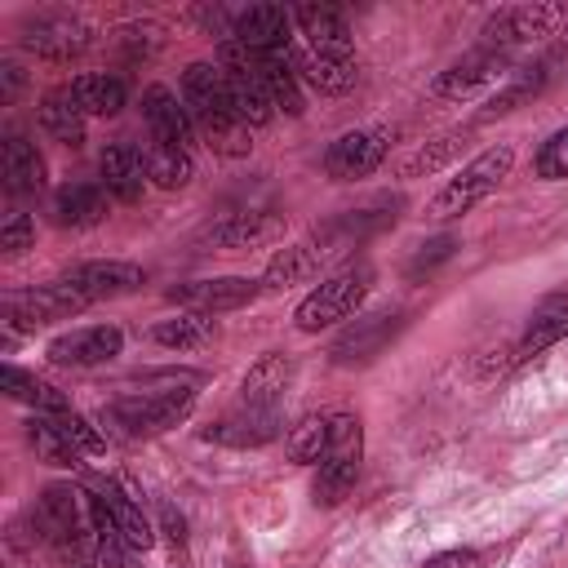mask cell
<instances>
[{"label": "cell", "instance_id": "cell-1", "mask_svg": "<svg viewBox=\"0 0 568 568\" xmlns=\"http://www.w3.org/2000/svg\"><path fill=\"white\" fill-rule=\"evenodd\" d=\"M195 386H200V373H155L142 390H124L106 404L102 413V426H111L115 435L124 439H151V435H164L173 430L178 422L191 417L195 408Z\"/></svg>", "mask_w": 568, "mask_h": 568}, {"label": "cell", "instance_id": "cell-2", "mask_svg": "<svg viewBox=\"0 0 568 568\" xmlns=\"http://www.w3.org/2000/svg\"><path fill=\"white\" fill-rule=\"evenodd\" d=\"M182 102H186V115L195 124V133L226 160H240L248 155L253 146V129L235 115L231 106V93H226V80H222V67L213 62H191L182 71Z\"/></svg>", "mask_w": 568, "mask_h": 568}, {"label": "cell", "instance_id": "cell-3", "mask_svg": "<svg viewBox=\"0 0 568 568\" xmlns=\"http://www.w3.org/2000/svg\"><path fill=\"white\" fill-rule=\"evenodd\" d=\"M359 462H364V426L355 413H328V448L315 466V506H337L351 497L359 484Z\"/></svg>", "mask_w": 568, "mask_h": 568}, {"label": "cell", "instance_id": "cell-4", "mask_svg": "<svg viewBox=\"0 0 568 568\" xmlns=\"http://www.w3.org/2000/svg\"><path fill=\"white\" fill-rule=\"evenodd\" d=\"M510 164H515V151H510L506 142L479 151L470 164H462L457 178H448V182L439 186V195L426 204V217H435V222H453V217L470 213L475 204H484V200L501 186V178L510 173Z\"/></svg>", "mask_w": 568, "mask_h": 568}, {"label": "cell", "instance_id": "cell-5", "mask_svg": "<svg viewBox=\"0 0 568 568\" xmlns=\"http://www.w3.org/2000/svg\"><path fill=\"white\" fill-rule=\"evenodd\" d=\"M368 288H373V271L368 266H346V271L328 275L324 284H315L302 297V306L293 311V324L302 333L333 328V324H342V320H351L359 311V302L368 297Z\"/></svg>", "mask_w": 568, "mask_h": 568}, {"label": "cell", "instance_id": "cell-6", "mask_svg": "<svg viewBox=\"0 0 568 568\" xmlns=\"http://www.w3.org/2000/svg\"><path fill=\"white\" fill-rule=\"evenodd\" d=\"M222 80H226V93H231L235 115H240L248 129H262V124L275 115L271 93H266V84H262V75H257L253 53H248L244 44H235L231 36L222 40Z\"/></svg>", "mask_w": 568, "mask_h": 568}, {"label": "cell", "instance_id": "cell-7", "mask_svg": "<svg viewBox=\"0 0 568 568\" xmlns=\"http://www.w3.org/2000/svg\"><path fill=\"white\" fill-rule=\"evenodd\" d=\"M89 302L67 284V280H53V284H40V288H27V293H13L4 297V320L13 333H31V328H44V324H58V320H71L80 315Z\"/></svg>", "mask_w": 568, "mask_h": 568}, {"label": "cell", "instance_id": "cell-8", "mask_svg": "<svg viewBox=\"0 0 568 568\" xmlns=\"http://www.w3.org/2000/svg\"><path fill=\"white\" fill-rule=\"evenodd\" d=\"M386 151H390V138H386L382 129H351V133H342L337 142H328V151H324V173H328L333 182L368 178V173L382 169Z\"/></svg>", "mask_w": 568, "mask_h": 568}, {"label": "cell", "instance_id": "cell-9", "mask_svg": "<svg viewBox=\"0 0 568 568\" xmlns=\"http://www.w3.org/2000/svg\"><path fill=\"white\" fill-rule=\"evenodd\" d=\"M124 346V333L115 324H84V328H71V333H58L44 355L62 368H93V364H106L115 359Z\"/></svg>", "mask_w": 568, "mask_h": 568}, {"label": "cell", "instance_id": "cell-10", "mask_svg": "<svg viewBox=\"0 0 568 568\" xmlns=\"http://www.w3.org/2000/svg\"><path fill=\"white\" fill-rule=\"evenodd\" d=\"M257 284L244 280V275H217V280H191V284H173L164 297L182 311H195V315H222V311H235L244 302H253Z\"/></svg>", "mask_w": 568, "mask_h": 568}, {"label": "cell", "instance_id": "cell-11", "mask_svg": "<svg viewBox=\"0 0 568 568\" xmlns=\"http://www.w3.org/2000/svg\"><path fill=\"white\" fill-rule=\"evenodd\" d=\"M288 27H293V9H284V4H248V9L235 13L231 40L244 44L253 58H262V53L288 49Z\"/></svg>", "mask_w": 568, "mask_h": 568}, {"label": "cell", "instance_id": "cell-12", "mask_svg": "<svg viewBox=\"0 0 568 568\" xmlns=\"http://www.w3.org/2000/svg\"><path fill=\"white\" fill-rule=\"evenodd\" d=\"M22 44L44 62H71L75 53H84L89 31H84V22L67 18V13H40V18H27Z\"/></svg>", "mask_w": 568, "mask_h": 568}, {"label": "cell", "instance_id": "cell-13", "mask_svg": "<svg viewBox=\"0 0 568 568\" xmlns=\"http://www.w3.org/2000/svg\"><path fill=\"white\" fill-rule=\"evenodd\" d=\"M142 120H146V129H151V142L191 151L195 124H191V115H186V102H182L169 84H151V89L142 93Z\"/></svg>", "mask_w": 568, "mask_h": 568}, {"label": "cell", "instance_id": "cell-14", "mask_svg": "<svg viewBox=\"0 0 568 568\" xmlns=\"http://www.w3.org/2000/svg\"><path fill=\"white\" fill-rule=\"evenodd\" d=\"M275 435H280V408H253V404L231 408L226 417H217L204 430V439L222 444V448H262Z\"/></svg>", "mask_w": 568, "mask_h": 568}, {"label": "cell", "instance_id": "cell-15", "mask_svg": "<svg viewBox=\"0 0 568 568\" xmlns=\"http://www.w3.org/2000/svg\"><path fill=\"white\" fill-rule=\"evenodd\" d=\"M98 173H102V191L115 195L120 204H138L146 178V151H138L133 142H106L98 155Z\"/></svg>", "mask_w": 568, "mask_h": 568}, {"label": "cell", "instance_id": "cell-16", "mask_svg": "<svg viewBox=\"0 0 568 568\" xmlns=\"http://www.w3.org/2000/svg\"><path fill=\"white\" fill-rule=\"evenodd\" d=\"M559 18H564L559 4H506V9H497V13L484 22V36H488L493 44H524V40L550 36Z\"/></svg>", "mask_w": 568, "mask_h": 568}, {"label": "cell", "instance_id": "cell-17", "mask_svg": "<svg viewBox=\"0 0 568 568\" xmlns=\"http://www.w3.org/2000/svg\"><path fill=\"white\" fill-rule=\"evenodd\" d=\"M84 302H102V297H124L142 284V266L133 262H80L62 275Z\"/></svg>", "mask_w": 568, "mask_h": 568}, {"label": "cell", "instance_id": "cell-18", "mask_svg": "<svg viewBox=\"0 0 568 568\" xmlns=\"http://www.w3.org/2000/svg\"><path fill=\"white\" fill-rule=\"evenodd\" d=\"M564 337H568V293H550V297H541V302L532 306L528 328H524V337H519V346H515V364H528V359L546 355V351L559 346Z\"/></svg>", "mask_w": 568, "mask_h": 568}, {"label": "cell", "instance_id": "cell-19", "mask_svg": "<svg viewBox=\"0 0 568 568\" xmlns=\"http://www.w3.org/2000/svg\"><path fill=\"white\" fill-rule=\"evenodd\" d=\"M293 22L315 53H351V27H346V13L337 4L306 0L293 9Z\"/></svg>", "mask_w": 568, "mask_h": 568}, {"label": "cell", "instance_id": "cell-20", "mask_svg": "<svg viewBox=\"0 0 568 568\" xmlns=\"http://www.w3.org/2000/svg\"><path fill=\"white\" fill-rule=\"evenodd\" d=\"M501 75H506L501 53L479 49V53L462 58L457 67H448V71H444V75L430 84V93H435V98H470V93H479L484 84H497Z\"/></svg>", "mask_w": 568, "mask_h": 568}, {"label": "cell", "instance_id": "cell-21", "mask_svg": "<svg viewBox=\"0 0 568 568\" xmlns=\"http://www.w3.org/2000/svg\"><path fill=\"white\" fill-rule=\"evenodd\" d=\"M293 382V359L280 355V351H266L240 382V404H253V408H280L284 390Z\"/></svg>", "mask_w": 568, "mask_h": 568}, {"label": "cell", "instance_id": "cell-22", "mask_svg": "<svg viewBox=\"0 0 568 568\" xmlns=\"http://www.w3.org/2000/svg\"><path fill=\"white\" fill-rule=\"evenodd\" d=\"M297 80H306L324 98H337V93L355 89L359 67H355V53H315V49H306L297 58Z\"/></svg>", "mask_w": 568, "mask_h": 568}, {"label": "cell", "instance_id": "cell-23", "mask_svg": "<svg viewBox=\"0 0 568 568\" xmlns=\"http://www.w3.org/2000/svg\"><path fill=\"white\" fill-rule=\"evenodd\" d=\"M102 217H106V191H102V182H62L53 191V222L58 226L84 231V226H98Z\"/></svg>", "mask_w": 568, "mask_h": 568}, {"label": "cell", "instance_id": "cell-24", "mask_svg": "<svg viewBox=\"0 0 568 568\" xmlns=\"http://www.w3.org/2000/svg\"><path fill=\"white\" fill-rule=\"evenodd\" d=\"M280 231L284 222L275 213H226L217 226L204 231V240L213 248H257V244H271Z\"/></svg>", "mask_w": 568, "mask_h": 568}, {"label": "cell", "instance_id": "cell-25", "mask_svg": "<svg viewBox=\"0 0 568 568\" xmlns=\"http://www.w3.org/2000/svg\"><path fill=\"white\" fill-rule=\"evenodd\" d=\"M0 173H4V191L9 195H36L44 186V160H40V151L22 133H9L4 138V146H0Z\"/></svg>", "mask_w": 568, "mask_h": 568}, {"label": "cell", "instance_id": "cell-26", "mask_svg": "<svg viewBox=\"0 0 568 568\" xmlns=\"http://www.w3.org/2000/svg\"><path fill=\"white\" fill-rule=\"evenodd\" d=\"M257 62V75L271 93V106L284 111V115H302V89H297V62L288 49H275V53H262L253 58Z\"/></svg>", "mask_w": 568, "mask_h": 568}, {"label": "cell", "instance_id": "cell-27", "mask_svg": "<svg viewBox=\"0 0 568 568\" xmlns=\"http://www.w3.org/2000/svg\"><path fill=\"white\" fill-rule=\"evenodd\" d=\"M84 120H89V115L75 106V98H71L67 84H58V89H49V93L40 98V129H44L53 142L80 146V142H84Z\"/></svg>", "mask_w": 568, "mask_h": 568}, {"label": "cell", "instance_id": "cell-28", "mask_svg": "<svg viewBox=\"0 0 568 568\" xmlns=\"http://www.w3.org/2000/svg\"><path fill=\"white\" fill-rule=\"evenodd\" d=\"M395 328H399L395 315H364V320H355V328H346V333L333 342V359H342V364L373 359V355L395 337Z\"/></svg>", "mask_w": 568, "mask_h": 568}, {"label": "cell", "instance_id": "cell-29", "mask_svg": "<svg viewBox=\"0 0 568 568\" xmlns=\"http://www.w3.org/2000/svg\"><path fill=\"white\" fill-rule=\"evenodd\" d=\"M320 262H324L320 244H288V248H280V253L271 257V266H266V275H262V288H266V293L293 288V284L311 280V275L320 271Z\"/></svg>", "mask_w": 568, "mask_h": 568}, {"label": "cell", "instance_id": "cell-30", "mask_svg": "<svg viewBox=\"0 0 568 568\" xmlns=\"http://www.w3.org/2000/svg\"><path fill=\"white\" fill-rule=\"evenodd\" d=\"M67 89H71V98H75V106L84 115H115L124 106V80L106 75V71H84Z\"/></svg>", "mask_w": 568, "mask_h": 568}, {"label": "cell", "instance_id": "cell-31", "mask_svg": "<svg viewBox=\"0 0 568 568\" xmlns=\"http://www.w3.org/2000/svg\"><path fill=\"white\" fill-rule=\"evenodd\" d=\"M0 386H4V395H9V399H18V404H31V408H36V413H44V417H53V413L71 408V404H67V395H62L58 386H49V382H40V377L22 373L18 364H4V373H0Z\"/></svg>", "mask_w": 568, "mask_h": 568}, {"label": "cell", "instance_id": "cell-32", "mask_svg": "<svg viewBox=\"0 0 568 568\" xmlns=\"http://www.w3.org/2000/svg\"><path fill=\"white\" fill-rule=\"evenodd\" d=\"M146 178H151L155 186H164V191H182V186L195 178V160H191V151L151 142V146H146Z\"/></svg>", "mask_w": 568, "mask_h": 568}, {"label": "cell", "instance_id": "cell-33", "mask_svg": "<svg viewBox=\"0 0 568 568\" xmlns=\"http://www.w3.org/2000/svg\"><path fill=\"white\" fill-rule=\"evenodd\" d=\"M151 337L160 346H169V351H195V346H204L213 337V320L209 315H195V311H182L173 320H160L151 328Z\"/></svg>", "mask_w": 568, "mask_h": 568}, {"label": "cell", "instance_id": "cell-34", "mask_svg": "<svg viewBox=\"0 0 568 568\" xmlns=\"http://www.w3.org/2000/svg\"><path fill=\"white\" fill-rule=\"evenodd\" d=\"M324 448H328V417H324V413H306V417L288 430V439H284V453H288V462H297V466H320Z\"/></svg>", "mask_w": 568, "mask_h": 568}, {"label": "cell", "instance_id": "cell-35", "mask_svg": "<svg viewBox=\"0 0 568 568\" xmlns=\"http://www.w3.org/2000/svg\"><path fill=\"white\" fill-rule=\"evenodd\" d=\"M106 501H111V510H115V524H120L124 546L138 550V555H146V550L155 546V524L146 519L142 501H133L129 493H106Z\"/></svg>", "mask_w": 568, "mask_h": 568}, {"label": "cell", "instance_id": "cell-36", "mask_svg": "<svg viewBox=\"0 0 568 568\" xmlns=\"http://www.w3.org/2000/svg\"><path fill=\"white\" fill-rule=\"evenodd\" d=\"M27 444L36 448V457L40 462H49V466H75V448H71V439L53 426V417H44V413H36L31 422H27Z\"/></svg>", "mask_w": 568, "mask_h": 568}, {"label": "cell", "instance_id": "cell-37", "mask_svg": "<svg viewBox=\"0 0 568 568\" xmlns=\"http://www.w3.org/2000/svg\"><path fill=\"white\" fill-rule=\"evenodd\" d=\"M466 146V133H444V138H435V142H426L422 151H413L408 160H404V178H422V173H435V169H444L457 151Z\"/></svg>", "mask_w": 568, "mask_h": 568}, {"label": "cell", "instance_id": "cell-38", "mask_svg": "<svg viewBox=\"0 0 568 568\" xmlns=\"http://www.w3.org/2000/svg\"><path fill=\"white\" fill-rule=\"evenodd\" d=\"M53 426L71 439V448L75 453H89V457H98V453H106V435L84 417V413H75V408H62V413H53Z\"/></svg>", "mask_w": 568, "mask_h": 568}, {"label": "cell", "instance_id": "cell-39", "mask_svg": "<svg viewBox=\"0 0 568 568\" xmlns=\"http://www.w3.org/2000/svg\"><path fill=\"white\" fill-rule=\"evenodd\" d=\"M532 169H537V178H546V182L568 178V124H564V129H555V133L541 142V151H537Z\"/></svg>", "mask_w": 568, "mask_h": 568}, {"label": "cell", "instance_id": "cell-40", "mask_svg": "<svg viewBox=\"0 0 568 568\" xmlns=\"http://www.w3.org/2000/svg\"><path fill=\"white\" fill-rule=\"evenodd\" d=\"M31 240H36V222H31L27 213H9V217L0 222V248H4L9 257H18L22 248H31Z\"/></svg>", "mask_w": 568, "mask_h": 568}, {"label": "cell", "instance_id": "cell-41", "mask_svg": "<svg viewBox=\"0 0 568 568\" xmlns=\"http://www.w3.org/2000/svg\"><path fill=\"white\" fill-rule=\"evenodd\" d=\"M453 248H457V240H453V235H439V240L422 244V253L408 262V275H413V280H417V275H430V271H435V262L453 257Z\"/></svg>", "mask_w": 568, "mask_h": 568}, {"label": "cell", "instance_id": "cell-42", "mask_svg": "<svg viewBox=\"0 0 568 568\" xmlns=\"http://www.w3.org/2000/svg\"><path fill=\"white\" fill-rule=\"evenodd\" d=\"M422 568H484V555H479V550H470V546H453V550L430 555Z\"/></svg>", "mask_w": 568, "mask_h": 568}, {"label": "cell", "instance_id": "cell-43", "mask_svg": "<svg viewBox=\"0 0 568 568\" xmlns=\"http://www.w3.org/2000/svg\"><path fill=\"white\" fill-rule=\"evenodd\" d=\"M160 524H164V537H169L173 546L186 541V524H182V515H178L173 506H160Z\"/></svg>", "mask_w": 568, "mask_h": 568}, {"label": "cell", "instance_id": "cell-44", "mask_svg": "<svg viewBox=\"0 0 568 568\" xmlns=\"http://www.w3.org/2000/svg\"><path fill=\"white\" fill-rule=\"evenodd\" d=\"M0 75H4V98H13V93H18V67H9V62H4V67H0Z\"/></svg>", "mask_w": 568, "mask_h": 568}]
</instances>
